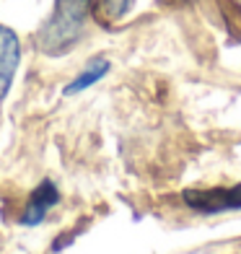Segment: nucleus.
Instances as JSON below:
<instances>
[{
  "instance_id": "1",
  "label": "nucleus",
  "mask_w": 241,
  "mask_h": 254,
  "mask_svg": "<svg viewBox=\"0 0 241 254\" xmlns=\"http://www.w3.org/2000/svg\"><path fill=\"white\" fill-rule=\"evenodd\" d=\"M88 10L91 0H55L52 16L44 21V26L37 34L39 50L50 57L70 52L83 34Z\"/></svg>"
},
{
  "instance_id": "2",
  "label": "nucleus",
  "mask_w": 241,
  "mask_h": 254,
  "mask_svg": "<svg viewBox=\"0 0 241 254\" xmlns=\"http://www.w3.org/2000/svg\"><path fill=\"white\" fill-rule=\"evenodd\" d=\"M181 200L189 210L202 213V215H215V213H231L241 210V182L231 187H210V190H184Z\"/></svg>"
},
{
  "instance_id": "3",
  "label": "nucleus",
  "mask_w": 241,
  "mask_h": 254,
  "mask_svg": "<svg viewBox=\"0 0 241 254\" xmlns=\"http://www.w3.org/2000/svg\"><path fill=\"white\" fill-rule=\"evenodd\" d=\"M18 63H21V42L13 29L0 24V101L8 96Z\"/></svg>"
},
{
  "instance_id": "4",
  "label": "nucleus",
  "mask_w": 241,
  "mask_h": 254,
  "mask_svg": "<svg viewBox=\"0 0 241 254\" xmlns=\"http://www.w3.org/2000/svg\"><path fill=\"white\" fill-rule=\"evenodd\" d=\"M60 202V192H57V187L50 182V179H44L37 190L31 192V197L26 202V213H24V223L26 226H37L44 221V215H47L52 207Z\"/></svg>"
},
{
  "instance_id": "5",
  "label": "nucleus",
  "mask_w": 241,
  "mask_h": 254,
  "mask_svg": "<svg viewBox=\"0 0 241 254\" xmlns=\"http://www.w3.org/2000/svg\"><path fill=\"white\" fill-rule=\"evenodd\" d=\"M107 73H109V60H104V57H96V60H91V63H88V67L73 80V83H67V86H65L62 94H65V96L80 94V91H86V88H91L94 83H99V80L104 78Z\"/></svg>"
},
{
  "instance_id": "6",
  "label": "nucleus",
  "mask_w": 241,
  "mask_h": 254,
  "mask_svg": "<svg viewBox=\"0 0 241 254\" xmlns=\"http://www.w3.org/2000/svg\"><path fill=\"white\" fill-rule=\"evenodd\" d=\"M135 0H91V10L101 24H114L130 13Z\"/></svg>"
}]
</instances>
